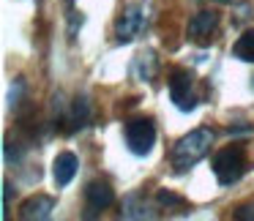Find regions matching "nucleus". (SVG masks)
Returning a JSON list of instances; mask_svg holds the SVG:
<instances>
[{"instance_id": "1", "label": "nucleus", "mask_w": 254, "mask_h": 221, "mask_svg": "<svg viewBox=\"0 0 254 221\" xmlns=\"http://www.w3.org/2000/svg\"><path fill=\"white\" fill-rule=\"evenodd\" d=\"M210 142H213L210 128H194L183 139H178V145L172 148V166H175V172H186L189 166L197 164L210 150Z\"/></svg>"}, {"instance_id": "2", "label": "nucleus", "mask_w": 254, "mask_h": 221, "mask_svg": "<svg viewBox=\"0 0 254 221\" xmlns=\"http://www.w3.org/2000/svg\"><path fill=\"white\" fill-rule=\"evenodd\" d=\"M246 172V153H243L241 145H230V148H221L213 156V175L221 186H230L238 177Z\"/></svg>"}, {"instance_id": "3", "label": "nucleus", "mask_w": 254, "mask_h": 221, "mask_svg": "<svg viewBox=\"0 0 254 221\" xmlns=\"http://www.w3.org/2000/svg\"><path fill=\"white\" fill-rule=\"evenodd\" d=\"M153 142H156L153 120H148V117H137V120H128L126 123V145H128L131 153H137V156L150 153Z\"/></svg>"}, {"instance_id": "4", "label": "nucleus", "mask_w": 254, "mask_h": 221, "mask_svg": "<svg viewBox=\"0 0 254 221\" xmlns=\"http://www.w3.org/2000/svg\"><path fill=\"white\" fill-rule=\"evenodd\" d=\"M191 85H194V77L191 71H186V68H175V71L170 74V99L175 101L178 110L189 112L194 110V93H191Z\"/></svg>"}, {"instance_id": "5", "label": "nucleus", "mask_w": 254, "mask_h": 221, "mask_svg": "<svg viewBox=\"0 0 254 221\" xmlns=\"http://www.w3.org/2000/svg\"><path fill=\"white\" fill-rule=\"evenodd\" d=\"M216 28H219V14L213 11H199L189 19V39L199 47H208L216 36Z\"/></svg>"}, {"instance_id": "6", "label": "nucleus", "mask_w": 254, "mask_h": 221, "mask_svg": "<svg viewBox=\"0 0 254 221\" xmlns=\"http://www.w3.org/2000/svg\"><path fill=\"white\" fill-rule=\"evenodd\" d=\"M142 28H145V14H142V8L131 6L128 11H123L121 17H118V22H115V36H118V41H123V44H126V41L137 39Z\"/></svg>"}, {"instance_id": "7", "label": "nucleus", "mask_w": 254, "mask_h": 221, "mask_svg": "<svg viewBox=\"0 0 254 221\" xmlns=\"http://www.w3.org/2000/svg\"><path fill=\"white\" fill-rule=\"evenodd\" d=\"M85 199H88V205L93 210H104V208H110V205L115 202V191L110 188V183L93 180V183H88V188H85Z\"/></svg>"}, {"instance_id": "8", "label": "nucleus", "mask_w": 254, "mask_h": 221, "mask_svg": "<svg viewBox=\"0 0 254 221\" xmlns=\"http://www.w3.org/2000/svg\"><path fill=\"white\" fill-rule=\"evenodd\" d=\"M52 208H55V199L39 194V197H30L28 202L22 205V210H19V219H25V221H30V219H50V216H52Z\"/></svg>"}, {"instance_id": "9", "label": "nucleus", "mask_w": 254, "mask_h": 221, "mask_svg": "<svg viewBox=\"0 0 254 221\" xmlns=\"http://www.w3.org/2000/svg\"><path fill=\"white\" fill-rule=\"evenodd\" d=\"M52 175H55L58 186L71 183V177L77 175V156L74 153H58V159L52 161Z\"/></svg>"}, {"instance_id": "10", "label": "nucleus", "mask_w": 254, "mask_h": 221, "mask_svg": "<svg viewBox=\"0 0 254 221\" xmlns=\"http://www.w3.org/2000/svg\"><path fill=\"white\" fill-rule=\"evenodd\" d=\"M232 55H235L238 60L254 63V28L246 30V33H243L241 39L235 41V47H232Z\"/></svg>"}, {"instance_id": "11", "label": "nucleus", "mask_w": 254, "mask_h": 221, "mask_svg": "<svg viewBox=\"0 0 254 221\" xmlns=\"http://www.w3.org/2000/svg\"><path fill=\"white\" fill-rule=\"evenodd\" d=\"M85 120H88V101L77 99L74 101V112H71V128L85 126Z\"/></svg>"}, {"instance_id": "12", "label": "nucleus", "mask_w": 254, "mask_h": 221, "mask_svg": "<svg viewBox=\"0 0 254 221\" xmlns=\"http://www.w3.org/2000/svg\"><path fill=\"white\" fill-rule=\"evenodd\" d=\"M159 202L161 205H183V199L175 197V194H170V191H159Z\"/></svg>"}, {"instance_id": "13", "label": "nucleus", "mask_w": 254, "mask_h": 221, "mask_svg": "<svg viewBox=\"0 0 254 221\" xmlns=\"http://www.w3.org/2000/svg\"><path fill=\"white\" fill-rule=\"evenodd\" d=\"M219 3H241V0H219Z\"/></svg>"}, {"instance_id": "14", "label": "nucleus", "mask_w": 254, "mask_h": 221, "mask_svg": "<svg viewBox=\"0 0 254 221\" xmlns=\"http://www.w3.org/2000/svg\"><path fill=\"white\" fill-rule=\"evenodd\" d=\"M68 3H74V0H68Z\"/></svg>"}]
</instances>
